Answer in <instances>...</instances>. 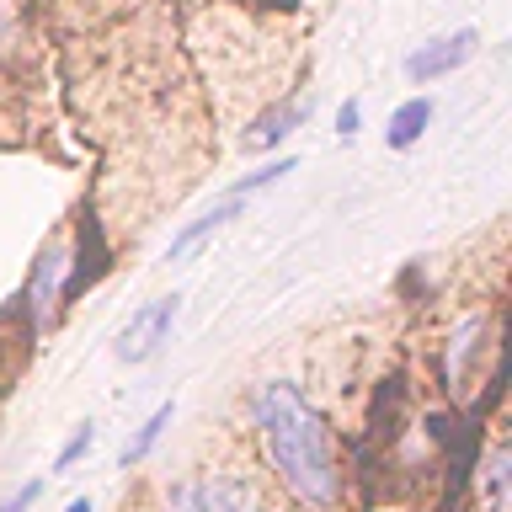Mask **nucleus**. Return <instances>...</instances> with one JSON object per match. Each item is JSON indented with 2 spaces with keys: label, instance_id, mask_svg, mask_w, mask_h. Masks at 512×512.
I'll use <instances>...</instances> for the list:
<instances>
[{
  "label": "nucleus",
  "instance_id": "nucleus-1",
  "mask_svg": "<svg viewBox=\"0 0 512 512\" xmlns=\"http://www.w3.org/2000/svg\"><path fill=\"white\" fill-rule=\"evenodd\" d=\"M256 432L267 443L272 470L283 475V486L310 507H331L336 502V448H331V427L320 422V411L299 395V384L272 379L256 395Z\"/></svg>",
  "mask_w": 512,
  "mask_h": 512
},
{
  "label": "nucleus",
  "instance_id": "nucleus-2",
  "mask_svg": "<svg viewBox=\"0 0 512 512\" xmlns=\"http://www.w3.org/2000/svg\"><path fill=\"white\" fill-rule=\"evenodd\" d=\"M160 512H267L240 480H187L166 496Z\"/></svg>",
  "mask_w": 512,
  "mask_h": 512
},
{
  "label": "nucleus",
  "instance_id": "nucleus-3",
  "mask_svg": "<svg viewBox=\"0 0 512 512\" xmlns=\"http://www.w3.org/2000/svg\"><path fill=\"white\" fill-rule=\"evenodd\" d=\"M176 315H182V299H155V304H144V310H134V320L123 326V336H118V358L123 363H144V358H155L160 352V342L171 336V326H176Z\"/></svg>",
  "mask_w": 512,
  "mask_h": 512
},
{
  "label": "nucleus",
  "instance_id": "nucleus-4",
  "mask_svg": "<svg viewBox=\"0 0 512 512\" xmlns=\"http://www.w3.org/2000/svg\"><path fill=\"white\" fill-rule=\"evenodd\" d=\"M475 27H459V32H448V38H432L422 43L416 54H406V80L411 86H427V80H438V75H454L464 59L475 54Z\"/></svg>",
  "mask_w": 512,
  "mask_h": 512
},
{
  "label": "nucleus",
  "instance_id": "nucleus-5",
  "mask_svg": "<svg viewBox=\"0 0 512 512\" xmlns=\"http://www.w3.org/2000/svg\"><path fill=\"white\" fill-rule=\"evenodd\" d=\"M64 267H70V256H64V246H48L38 256V267H32V278H27V310H32V326H54V315H59V304H64Z\"/></svg>",
  "mask_w": 512,
  "mask_h": 512
},
{
  "label": "nucleus",
  "instance_id": "nucleus-6",
  "mask_svg": "<svg viewBox=\"0 0 512 512\" xmlns=\"http://www.w3.org/2000/svg\"><path fill=\"white\" fill-rule=\"evenodd\" d=\"M427 123H432V96H411V102H400V107L390 112L384 144H390V150H411V144L427 134Z\"/></svg>",
  "mask_w": 512,
  "mask_h": 512
},
{
  "label": "nucleus",
  "instance_id": "nucleus-7",
  "mask_svg": "<svg viewBox=\"0 0 512 512\" xmlns=\"http://www.w3.org/2000/svg\"><path fill=\"white\" fill-rule=\"evenodd\" d=\"M235 214H240V198H224V203H214V208H208L203 219H192L187 230H182V235L171 240V262H182V256H187L192 246H198L203 235H214V230H224V224H230Z\"/></svg>",
  "mask_w": 512,
  "mask_h": 512
},
{
  "label": "nucleus",
  "instance_id": "nucleus-8",
  "mask_svg": "<svg viewBox=\"0 0 512 512\" xmlns=\"http://www.w3.org/2000/svg\"><path fill=\"white\" fill-rule=\"evenodd\" d=\"M171 416H176L171 400H166V406H155L150 416H144V427L134 432V443H123V470H128V464H144V459L155 454V443H160V432L171 427Z\"/></svg>",
  "mask_w": 512,
  "mask_h": 512
},
{
  "label": "nucleus",
  "instance_id": "nucleus-9",
  "mask_svg": "<svg viewBox=\"0 0 512 512\" xmlns=\"http://www.w3.org/2000/svg\"><path fill=\"white\" fill-rule=\"evenodd\" d=\"M304 112L310 107H283V112H267L262 123H256V134H251V150H272V144H283L294 128L304 123Z\"/></svg>",
  "mask_w": 512,
  "mask_h": 512
},
{
  "label": "nucleus",
  "instance_id": "nucleus-10",
  "mask_svg": "<svg viewBox=\"0 0 512 512\" xmlns=\"http://www.w3.org/2000/svg\"><path fill=\"white\" fill-rule=\"evenodd\" d=\"M480 486H486V512H507V448L496 443L486 470H480Z\"/></svg>",
  "mask_w": 512,
  "mask_h": 512
},
{
  "label": "nucleus",
  "instance_id": "nucleus-11",
  "mask_svg": "<svg viewBox=\"0 0 512 512\" xmlns=\"http://www.w3.org/2000/svg\"><path fill=\"white\" fill-rule=\"evenodd\" d=\"M288 171H299V166H294V160H272V166H262V171H251V176H246V182H240V187H235V198H246V192H262V187H272V182H283V176H288Z\"/></svg>",
  "mask_w": 512,
  "mask_h": 512
},
{
  "label": "nucleus",
  "instance_id": "nucleus-12",
  "mask_svg": "<svg viewBox=\"0 0 512 512\" xmlns=\"http://www.w3.org/2000/svg\"><path fill=\"white\" fill-rule=\"evenodd\" d=\"M91 443H96V427L86 422V427H80V432H75V438H70V443H64V448H59V459H54V470H70V464H75V459H86V454H91Z\"/></svg>",
  "mask_w": 512,
  "mask_h": 512
},
{
  "label": "nucleus",
  "instance_id": "nucleus-13",
  "mask_svg": "<svg viewBox=\"0 0 512 512\" xmlns=\"http://www.w3.org/2000/svg\"><path fill=\"white\" fill-rule=\"evenodd\" d=\"M38 496H43V480H22V486H16L6 502H0V512H27L32 502H38Z\"/></svg>",
  "mask_w": 512,
  "mask_h": 512
},
{
  "label": "nucleus",
  "instance_id": "nucleus-14",
  "mask_svg": "<svg viewBox=\"0 0 512 512\" xmlns=\"http://www.w3.org/2000/svg\"><path fill=\"white\" fill-rule=\"evenodd\" d=\"M358 128H363V107H358V102H342V112H336V134L352 139Z\"/></svg>",
  "mask_w": 512,
  "mask_h": 512
},
{
  "label": "nucleus",
  "instance_id": "nucleus-15",
  "mask_svg": "<svg viewBox=\"0 0 512 512\" xmlns=\"http://www.w3.org/2000/svg\"><path fill=\"white\" fill-rule=\"evenodd\" d=\"M64 512H91V502H86V496H75V502L64 507Z\"/></svg>",
  "mask_w": 512,
  "mask_h": 512
}]
</instances>
